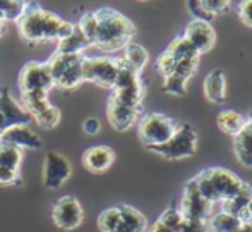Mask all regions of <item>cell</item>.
I'll return each mask as SVG.
<instances>
[{"instance_id": "1", "label": "cell", "mask_w": 252, "mask_h": 232, "mask_svg": "<svg viewBox=\"0 0 252 232\" xmlns=\"http://www.w3.org/2000/svg\"><path fill=\"white\" fill-rule=\"evenodd\" d=\"M19 35L28 43L59 41L74 31V24L60 16L45 10L36 2H28L26 10L17 21Z\"/></svg>"}, {"instance_id": "2", "label": "cell", "mask_w": 252, "mask_h": 232, "mask_svg": "<svg viewBox=\"0 0 252 232\" xmlns=\"http://www.w3.org/2000/svg\"><path fill=\"white\" fill-rule=\"evenodd\" d=\"M94 16L98 21L96 38L93 43L94 46H98L103 52H117L126 48L132 41L136 26L119 10L105 7V9L94 10Z\"/></svg>"}, {"instance_id": "3", "label": "cell", "mask_w": 252, "mask_h": 232, "mask_svg": "<svg viewBox=\"0 0 252 232\" xmlns=\"http://www.w3.org/2000/svg\"><path fill=\"white\" fill-rule=\"evenodd\" d=\"M192 181L197 186L201 194L211 205L223 203L225 199L233 198L249 186L247 183H244L237 174H233L228 169H223V167L204 169Z\"/></svg>"}, {"instance_id": "4", "label": "cell", "mask_w": 252, "mask_h": 232, "mask_svg": "<svg viewBox=\"0 0 252 232\" xmlns=\"http://www.w3.org/2000/svg\"><path fill=\"white\" fill-rule=\"evenodd\" d=\"M83 62V53H53L47 60L53 77V86H59L62 90H74L81 83H84Z\"/></svg>"}, {"instance_id": "5", "label": "cell", "mask_w": 252, "mask_h": 232, "mask_svg": "<svg viewBox=\"0 0 252 232\" xmlns=\"http://www.w3.org/2000/svg\"><path fill=\"white\" fill-rule=\"evenodd\" d=\"M177 126L179 124L172 117L159 112H150L144 114L137 120V134L141 141L148 148H151V146H158L168 141L177 131Z\"/></svg>"}, {"instance_id": "6", "label": "cell", "mask_w": 252, "mask_h": 232, "mask_svg": "<svg viewBox=\"0 0 252 232\" xmlns=\"http://www.w3.org/2000/svg\"><path fill=\"white\" fill-rule=\"evenodd\" d=\"M151 152L166 160H182L196 155L197 150V133L190 124H180L177 131L166 143L151 146Z\"/></svg>"}, {"instance_id": "7", "label": "cell", "mask_w": 252, "mask_h": 232, "mask_svg": "<svg viewBox=\"0 0 252 232\" xmlns=\"http://www.w3.org/2000/svg\"><path fill=\"white\" fill-rule=\"evenodd\" d=\"M21 105L43 129H53L60 122V110L48 102V93H21Z\"/></svg>"}, {"instance_id": "8", "label": "cell", "mask_w": 252, "mask_h": 232, "mask_svg": "<svg viewBox=\"0 0 252 232\" xmlns=\"http://www.w3.org/2000/svg\"><path fill=\"white\" fill-rule=\"evenodd\" d=\"M120 59L112 57H84L83 62V74L84 81L94 83L101 88L112 90L115 84L117 74H119Z\"/></svg>"}, {"instance_id": "9", "label": "cell", "mask_w": 252, "mask_h": 232, "mask_svg": "<svg viewBox=\"0 0 252 232\" xmlns=\"http://www.w3.org/2000/svg\"><path fill=\"white\" fill-rule=\"evenodd\" d=\"M213 206L208 199L199 193L197 186L190 179L184 188V194L180 199L179 212L182 219L187 220H199V222H208L209 217L213 215Z\"/></svg>"}, {"instance_id": "10", "label": "cell", "mask_w": 252, "mask_h": 232, "mask_svg": "<svg viewBox=\"0 0 252 232\" xmlns=\"http://www.w3.org/2000/svg\"><path fill=\"white\" fill-rule=\"evenodd\" d=\"M53 88V77L47 62H28L19 73L21 93H48Z\"/></svg>"}, {"instance_id": "11", "label": "cell", "mask_w": 252, "mask_h": 232, "mask_svg": "<svg viewBox=\"0 0 252 232\" xmlns=\"http://www.w3.org/2000/svg\"><path fill=\"white\" fill-rule=\"evenodd\" d=\"M52 219H53V224H55L59 229L74 231L83 224L84 210L76 196L67 194L57 199L55 206H53V212H52Z\"/></svg>"}, {"instance_id": "12", "label": "cell", "mask_w": 252, "mask_h": 232, "mask_svg": "<svg viewBox=\"0 0 252 232\" xmlns=\"http://www.w3.org/2000/svg\"><path fill=\"white\" fill-rule=\"evenodd\" d=\"M72 174V165L69 158L62 153L48 152L43 163V184L48 189H59L67 183Z\"/></svg>"}, {"instance_id": "13", "label": "cell", "mask_w": 252, "mask_h": 232, "mask_svg": "<svg viewBox=\"0 0 252 232\" xmlns=\"http://www.w3.org/2000/svg\"><path fill=\"white\" fill-rule=\"evenodd\" d=\"M182 37L189 41L194 48L199 52V55L209 52L216 41V31L211 23L202 19H192L187 23Z\"/></svg>"}, {"instance_id": "14", "label": "cell", "mask_w": 252, "mask_h": 232, "mask_svg": "<svg viewBox=\"0 0 252 232\" xmlns=\"http://www.w3.org/2000/svg\"><path fill=\"white\" fill-rule=\"evenodd\" d=\"M0 143L17 146L21 150H40L43 146L41 138L30 127V124L10 126L0 134Z\"/></svg>"}, {"instance_id": "15", "label": "cell", "mask_w": 252, "mask_h": 232, "mask_svg": "<svg viewBox=\"0 0 252 232\" xmlns=\"http://www.w3.org/2000/svg\"><path fill=\"white\" fill-rule=\"evenodd\" d=\"M141 109H130L122 103L115 102L113 98L108 100V109H106V117L108 122L112 124L113 129L117 131H127L139 120Z\"/></svg>"}, {"instance_id": "16", "label": "cell", "mask_w": 252, "mask_h": 232, "mask_svg": "<svg viewBox=\"0 0 252 232\" xmlns=\"http://www.w3.org/2000/svg\"><path fill=\"white\" fill-rule=\"evenodd\" d=\"M0 114L5 119L7 126H17V124H30L31 116L24 110V107L19 102L14 100L10 95L9 88H2L0 90Z\"/></svg>"}, {"instance_id": "17", "label": "cell", "mask_w": 252, "mask_h": 232, "mask_svg": "<svg viewBox=\"0 0 252 232\" xmlns=\"http://www.w3.org/2000/svg\"><path fill=\"white\" fill-rule=\"evenodd\" d=\"M113 160H115V152L106 145L91 146L84 152L83 163L88 170L91 172H105L112 167Z\"/></svg>"}, {"instance_id": "18", "label": "cell", "mask_w": 252, "mask_h": 232, "mask_svg": "<svg viewBox=\"0 0 252 232\" xmlns=\"http://www.w3.org/2000/svg\"><path fill=\"white\" fill-rule=\"evenodd\" d=\"M246 117L247 122L244 129L233 136V152L242 165L252 167V110Z\"/></svg>"}, {"instance_id": "19", "label": "cell", "mask_w": 252, "mask_h": 232, "mask_svg": "<svg viewBox=\"0 0 252 232\" xmlns=\"http://www.w3.org/2000/svg\"><path fill=\"white\" fill-rule=\"evenodd\" d=\"M120 220L113 232H146L148 219L134 206L120 205Z\"/></svg>"}, {"instance_id": "20", "label": "cell", "mask_w": 252, "mask_h": 232, "mask_svg": "<svg viewBox=\"0 0 252 232\" xmlns=\"http://www.w3.org/2000/svg\"><path fill=\"white\" fill-rule=\"evenodd\" d=\"M204 95L211 103H223L226 96V77L221 69H215L204 79Z\"/></svg>"}, {"instance_id": "21", "label": "cell", "mask_w": 252, "mask_h": 232, "mask_svg": "<svg viewBox=\"0 0 252 232\" xmlns=\"http://www.w3.org/2000/svg\"><path fill=\"white\" fill-rule=\"evenodd\" d=\"M251 199H252V186L249 184L242 193H239L233 198L225 199L223 203H220L221 205V212L230 213V215L240 219L242 222H251L249 215H247V205H249Z\"/></svg>"}, {"instance_id": "22", "label": "cell", "mask_w": 252, "mask_h": 232, "mask_svg": "<svg viewBox=\"0 0 252 232\" xmlns=\"http://www.w3.org/2000/svg\"><path fill=\"white\" fill-rule=\"evenodd\" d=\"M144 93H146L144 83H137L126 88H113L110 98H113L115 102L122 103L126 107H130V109H143Z\"/></svg>"}, {"instance_id": "23", "label": "cell", "mask_w": 252, "mask_h": 232, "mask_svg": "<svg viewBox=\"0 0 252 232\" xmlns=\"http://www.w3.org/2000/svg\"><path fill=\"white\" fill-rule=\"evenodd\" d=\"M216 122H218V127L225 134L235 136V134H239L244 129L247 117L242 116L240 112H237V110H221L218 114V117H216Z\"/></svg>"}, {"instance_id": "24", "label": "cell", "mask_w": 252, "mask_h": 232, "mask_svg": "<svg viewBox=\"0 0 252 232\" xmlns=\"http://www.w3.org/2000/svg\"><path fill=\"white\" fill-rule=\"evenodd\" d=\"M91 46L90 41L86 40L83 33L79 31V28H74V31L70 35H67L65 38L57 41V50L59 53H83L84 50Z\"/></svg>"}, {"instance_id": "25", "label": "cell", "mask_w": 252, "mask_h": 232, "mask_svg": "<svg viewBox=\"0 0 252 232\" xmlns=\"http://www.w3.org/2000/svg\"><path fill=\"white\" fill-rule=\"evenodd\" d=\"M23 156H24V150L17 148V146H12V145L0 143V167H2V169L19 174Z\"/></svg>"}, {"instance_id": "26", "label": "cell", "mask_w": 252, "mask_h": 232, "mask_svg": "<svg viewBox=\"0 0 252 232\" xmlns=\"http://www.w3.org/2000/svg\"><path fill=\"white\" fill-rule=\"evenodd\" d=\"M120 59H122L129 67H132L134 71L141 73V71L146 67L148 59H150V57H148V52H146V48H144L143 45L130 41V43L124 48V55L120 57Z\"/></svg>"}, {"instance_id": "27", "label": "cell", "mask_w": 252, "mask_h": 232, "mask_svg": "<svg viewBox=\"0 0 252 232\" xmlns=\"http://www.w3.org/2000/svg\"><path fill=\"white\" fill-rule=\"evenodd\" d=\"M242 220L237 219V217L225 213L220 210L218 213H213L208 220V231L211 232H233L237 227L240 226Z\"/></svg>"}, {"instance_id": "28", "label": "cell", "mask_w": 252, "mask_h": 232, "mask_svg": "<svg viewBox=\"0 0 252 232\" xmlns=\"http://www.w3.org/2000/svg\"><path fill=\"white\" fill-rule=\"evenodd\" d=\"M26 0H0V19L19 21L26 10Z\"/></svg>"}, {"instance_id": "29", "label": "cell", "mask_w": 252, "mask_h": 232, "mask_svg": "<svg viewBox=\"0 0 252 232\" xmlns=\"http://www.w3.org/2000/svg\"><path fill=\"white\" fill-rule=\"evenodd\" d=\"M166 50H168V52L172 53L177 60H179V59H187V57H201L199 52H197V50L194 48V46L190 45L189 41L182 37V35H180V37H177L172 43L166 46Z\"/></svg>"}, {"instance_id": "30", "label": "cell", "mask_w": 252, "mask_h": 232, "mask_svg": "<svg viewBox=\"0 0 252 232\" xmlns=\"http://www.w3.org/2000/svg\"><path fill=\"white\" fill-rule=\"evenodd\" d=\"M201 57H187V59H179L177 60L175 71H173V76L180 77L184 81H189L192 77V74L196 73L197 66H199Z\"/></svg>"}, {"instance_id": "31", "label": "cell", "mask_w": 252, "mask_h": 232, "mask_svg": "<svg viewBox=\"0 0 252 232\" xmlns=\"http://www.w3.org/2000/svg\"><path fill=\"white\" fill-rule=\"evenodd\" d=\"M119 220H120V210L119 206H113V208H106L103 210L98 217V227L103 232H113L115 227L119 226Z\"/></svg>"}, {"instance_id": "32", "label": "cell", "mask_w": 252, "mask_h": 232, "mask_svg": "<svg viewBox=\"0 0 252 232\" xmlns=\"http://www.w3.org/2000/svg\"><path fill=\"white\" fill-rule=\"evenodd\" d=\"M77 28H79L81 33L86 37V40L90 41L91 45L94 43V38H96V30H98V21L94 12H86L77 23Z\"/></svg>"}, {"instance_id": "33", "label": "cell", "mask_w": 252, "mask_h": 232, "mask_svg": "<svg viewBox=\"0 0 252 232\" xmlns=\"http://www.w3.org/2000/svg\"><path fill=\"white\" fill-rule=\"evenodd\" d=\"M175 66H177V59L168 50H165V52L158 57V60H156V69H158V73L161 74L163 77L172 76L173 71H175Z\"/></svg>"}, {"instance_id": "34", "label": "cell", "mask_w": 252, "mask_h": 232, "mask_svg": "<svg viewBox=\"0 0 252 232\" xmlns=\"http://www.w3.org/2000/svg\"><path fill=\"white\" fill-rule=\"evenodd\" d=\"M163 91L168 93V95H175V96H182L186 95V84L187 81L180 79L177 76H168V77H163Z\"/></svg>"}, {"instance_id": "35", "label": "cell", "mask_w": 252, "mask_h": 232, "mask_svg": "<svg viewBox=\"0 0 252 232\" xmlns=\"http://www.w3.org/2000/svg\"><path fill=\"white\" fill-rule=\"evenodd\" d=\"M158 220L161 224H165L166 227L175 231L177 226L180 224V220H182V215H180V212H179V206H168V208L158 217Z\"/></svg>"}, {"instance_id": "36", "label": "cell", "mask_w": 252, "mask_h": 232, "mask_svg": "<svg viewBox=\"0 0 252 232\" xmlns=\"http://www.w3.org/2000/svg\"><path fill=\"white\" fill-rule=\"evenodd\" d=\"M187 9H189V12L194 16V19H202V21H208V23H211V21L215 19V17L202 7L201 0H187Z\"/></svg>"}, {"instance_id": "37", "label": "cell", "mask_w": 252, "mask_h": 232, "mask_svg": "<svg viewBox=\"0 0 252 232\" xmlns=\"http://www.w3.org/2000/svg\"><path fill=\"white\" fill-rule=\"evenodd\" d=\"M201 3L213 17L218 16V14L226 12L230 7V0H201Z\"/></svg>"}, {"instance_id": "38", "label": "cell", "mask_w": 252, "mask_h": 232, "mask_svg": "<svg viewBox=\"0 0 252 232\" xmlns=\"http://www.w3.org/2000/svg\"><path fill=\"white\" fill-rule=\"evenodd\" d=\"M175 232H208V222L182 219L179 226H177Z\"/></svg>"}, {"instance_id": "39", "label": "cell", "mask_w": 252, "mask_h": 232, "mask_svg": "<svg viewBox=\"0 0 252 232\" xmlns=\"http://www.w3.org/2000/svg\"><path fill=\"white\" fill-rule=\"evenodd\" d=\"M239 17L246 26L252 28V0H240L239 2Z\"/></svg>"}, {"instance_id": "40", "label": "cell", "mask_w": 252, "mask_h": 232, "mask_svg": "<svg viewBox=\"0 0 252 232\" xmlns=\"http://www.w3.org/2000/svg\"><path fill=\"white\" fill-rule=\"evenodd\" d=\"M83 129H84V133H86V134H90V136H94V134L100 133L101 124H100V120H98L96 117H90V119L84 120Z\"/></svg>"}, {"instance_id": "41", "label": "cell", "mask_w": 252, "mask_h": 232, "mask_svg": "<svg viewBox=\"0 0 252 232\" xmlns=\"http://www.w3.org/2000/svg\"><path fill=\"white\" fill-rule=\"evenodd\" d=\"M19 174L16 172H10L7 169H2L0 167V186H9V184H16L19 183Z\"/></svg>"}, {"instance_id": "42", "label": "cell", "mask_w": 252, "mask_h": 232, "mask_svg": "<svg viewBox=\"0 0 252 232\" xmlns=\"http://www.w3.org/2000/svg\"><path fill=\"white\" fill-rule=\"evenodd\" d=\"M150 232H175V231L170 229V227H166L165 224H161V222H159V220H156V222L151 226Z\"/></svg>"}, {"instance_id": "43", "label": "cell", "mask_w": 252, "mask_h": 232, "mask_svg": "<svg viewBox=\"0 0 252 232\" xmlns=\"http://www.w3.org/2000/svg\"><path fill=\"white\" fill-rule=\"evenodd\" d=\"M233 232H252V222H240V226Z\"/></svg>"}, {"instance_id": "44", "label": "cell", "mask_w": 252, "mask_h": 232, "mask_svg": "<svg viewBox=\"0 0 252 232\" xmlns=\"http://www.w3.org/2000/svg\"><path fill=\"white\" fill-rule=\"evenodd\" d=\"M247 215H249V220L252 222V199L249 201V205H247Z\"/></svg>"}, {"instance_id": "45", "label": "cell", "mask_w": 252, "mask_h": 232, "mask_svg": "<svg viewBox=\"0 0 252 232\" xmlns=\"http://www.w3.org/2000/svg\"><path fill=\"white\" fill-rule=\"evenodd\" d=\"M2 31H3V19H0V37H2Z\"/></svg>"}]
</instances>
